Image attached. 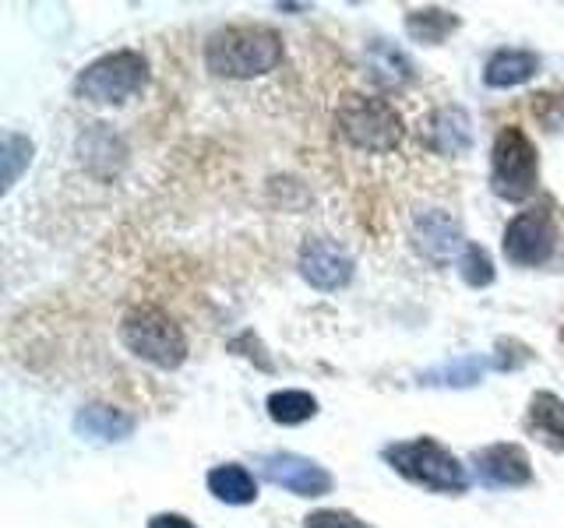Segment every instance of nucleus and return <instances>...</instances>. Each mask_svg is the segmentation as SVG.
<instances>
[{"label":"nucleus","instance_id":"f257e3e1","mask_svg":"<svg viewBox=\"0 0 564 528\" xmlns=\"http://www.w3.org/2000/svg\"><path fill=\"white\" fill-rule=\"evenodd\" d=\"M282 35L264 25H229L205 43V64L216 78L254 81L282 64Z\"/></svg>","mask_w":564,"mask_h":528},{"label":"nucleus","instance_id":"f03ea898","mask_svg":"<svg viewBox=\"0 0 564 528\" xmlns=\"http://www.w3.org/2000/svg\"><path fill=\"white\" fill-rule=\"evenodd\" d=\"M120 342L131 356L159 370H176L187 360V334L163 307L138 304L120 317Z\"/></svg>","mask_w":564,"mask_h":528},{"label":"nucleus","instance_id":"7ed1b4c3","mask_svg":"<svg viewBox=\"0 0 564 528\" xmlns=\"http://www.w3.org/2000/svg\"><path fill=\"white\" fill-rule=\"evenodd\" d=\"M335 134L367 155H388L402 141V117L388 99L346 96L335 110Z\"/></svg>","mask_w":564,"mask_h":528},{"label":"nucleus","instance_id":"20e7f679","mask_svg":"<svg viewBox=\"0 0 564 528\" xmlns=\"http://www.w3.org/2000/svg\"><path fill=\"white\" fill-rule=\"evenodd\" d=\"M384 458L399 475H405L410 483L427 486L434 493H463L469 486L466 465L431 437H416V440H405V444H392L384 451Z\"/></svg>","mask_w":564,"mask_h":528},{"label":"nucleus","instance_id":"39448f33","mask_svg":"<svg viewBox=\"0 0 564 528\" xmlns=\"http://www.w3.org/2000/svg\"><path fill=\"white\" fill-rule=\"evenodd\" d=\"M540 184V155L529 134L516 123L498 131L490 152V187L505 201H525Z\"/></svg>","mask_w":564,"mask_h":528},{"label":"nucleus","instance_id":"423d86ee","mask_svg":"<svg viewBox=\"0 0 564 528\" xmlns=\"http://www.w3.org/2000/svg\"><path fill=\"white\" fill-rule=\"evenodd\" d=\"M145 85H149V61L138 50H117L82 70L75 92L85 102L113 106V102H128Z\"/></svg>","mask_w":564,"mask_h":528},{"label":"nucleus","instance_id":"0eeeda50","mask_svg":"<svg viewBox=\"0 0 564 528\" xmlns=\"http://www.w3.org/2000/svg\"><path fill=\"white\" fill-rule=\"evenodd\" d=\"M505 257L519 268H536V264H546L554 257L557 246V226L554 216L546 208H529L519 211L516 219L505 229Z\"/></svg>","mask_w":564,"mask_h":528},{"label":"nucleus","instance_id":"6e6552de","mask_svg":"<svg viewBox=\"0 0 564 528\" xmlns=\"http://www.w3.org/2000/svg\"><path fill=\"white\" fill-rule=\"evenodd\" d=\"M261 469L275 486L296 493V497H325L332 490V475L304 454H290V451L264 454Z\"/></svg>","mask_w":564,"mask_h":528},{"label":"nucleus","instance_id":"1a4fd4ad","mask_svg":"<svg viewBox=\"0 0 564 528\" xmlns=\"http://www.w3.org/2000/svg\"><path fill=\"white\" fill-rule=\"evenodd\" d=\"M300 275H304L314 289H343L352 278V257L332 240H307L300 246Z\"/></svg>","mask_w":564,"mask_h":528},{"label":"nucleus","instance_id":"9d476101","mask_svg":"<svg viewBox=\"0 0 564 528\" xmlns=\"http://www.w3.org/2000/svg\"><path fill=\"white\" fill-rule=\"evenodd\" d=\"M413 233H416L420 251L427 254L431 261H437V264H448L452 257H463V251L469 246L466 237H463V226H458L448 211H441V208L416 211Z\"/></svg>","mask_w":564,"mask_h":528},{"label":"nucleus","instance_id":"9b49d317","mask_svg":"<svg viewBox=\"0 0 564 528\" xmlns=\"http://www.w3.org/2000/svg\"><path fill=\"white\" fill-rule=\"evenodd\" d=\"M476 472L487 486H525L533 480V465L529 454L519 444H490L484 451H476Z\"/></svg>","mask_w":564,"mask_h":528},{"label":"nucleus","instance_id":"f8f14e48","mask_svg":"<svg viewBox=\"0 0 564 528\" xmlns=\"http://www.w3.org/2000/svg\"><path fill=\"white\" fill-rule=\"evenodd\" d=\"M75 433L88 444H120L134 433V419L113 405H82L75 413Z\"/></svg>","mask_w":564,"mask_h":528},{"label":"nucleus","instance_id":"ddd939ff","mask_svg":"<svg viewBox=\"0 0 564 528\" xmlns=\"http://www.w3.org/2000/svg\"><path fill=\"white\" fill-rule=\"evenodd\" d=\"M427 145L437 155H463L473 148V123L469 113L458 106H441L427 117Z\"/></svg>","mask_w":564,"mask_h":528},{"label":"nucleus","instance_id":"4468645a","mask_svg":"<svg viewBox=\"0 0 564 528\" xmlns=\"http://www.w3.org/2000/svg\"><path fill=\"white\" fill-rule=\"evenodd\" d=\"M525 422L540 444L551 451H564V402L551 392H536L529 398V413Z\"/></svg>","mask_w":564,"mask_h":528},{"label":"nucleus","instance_id":"2eb2a0df","mask_svg":"<svg viewBox=\"0 0 564 528\" xmlns=\"http://www.w3.org/2000/svg\"><path fill=\"white\" fill-rule=\"evenodd\" d=\"M540 57L529 50H498L484 67V81L490 88H516L525 85L529 78H536Z\"/></svg>","mask_w":564,"mask_h":528},{"label":"nucleus","instance_id":"dca6fc26","mask_svg":"<svg viewBox=\"0 0 564 528\" xmlns=\"http://www.w3.org/2000/svg\"><path fill=\"white\" fill-rule=\"evenodd\" d=\"M208 493L216 501H226V504H254L258 483L243 465L229 462V465H216L208 472Z\"/></svg>","mask_w":564,"mask_h":528},{"label":"nucleus","instance_id":"f3484780","mask_svg":"<svg viewBox=\"0 0 564 528\" xmlns=\"http://www.w3.org/2000/svg\"><path fill=\"white\" fill-rule=\"evenodd\" d=\"M370 70H375V81L399 88L405 81H413V64L402 50L388 46V43H375L370 46Z\"/></svg>","mask_w":564,"mask_h":528},{"label":"nucleus","instance_id":"a211bd4d","mask_svg":"<svg viewBox=\"0 0 564 528\" xmlns=\"http://www.w3.org/2000/svg\"><path fill=\"white\" fill-rule=\"evenodd\" d=\"M269 416L279 427H300L317 416V398L307 392H275L269 398Z\"/></svg>","mask_w":564,"mask_h":528},{"label":"nucleus","instance_id":"6ab92c4d","mask_svg":"<svg viewBox=\"0 0 564 528\" xmlns=\"http://www.w3.org/2000/svg\"><path fill=\"white\" fill-rule=\"evenodd\" d=\"M458 29V18L441 11V8H427V11H410L405 18V32L420 43H445L448 35Z\"/></svg>","mask_w":564,"mask_h":528},{"label":"nucleus","instance_id":"aec40b11","mask_svg":"<svg viewBox=\"0 0 564 528\" xmlns=\"http://www.w3.org/2000/svg\"><path fill=\"white\" fill-rule=\"evenodd\" d=\"M490 363L480 360V356H466V360H455L448 366H441V370H431L427 377H420V384H427V387H473L476 381L484 377V370Z\"/></svg>","mask_w":564,"mask_h":528},{"label":"nucleus","instance_id":"412c9836","mask_svg":"<svg viewBox=\"0 0 564 528\" xmlns=\"http://www.w3.org/2000/svg\"><path fill=\"white\" fill-rule=\"evenodd\" d=\"M0 158H4V190H11L22 169L32 163V141L22 134H4V155Z\"/></svg>","mask_w":564,"mask_h":528},{"label":"nucleus","instance_id":"4be33fe9","mask_svg":"<svg viewBox=\"0 0 564 528\" xmlns=\"http://www.w3.org/2000/svg\"><path fill=\"white\" fill-rule=\"evenodd\" d=\"M458 272H463V278L469 282L473 289L490 286V282H494V264H490L484 246H476V243H469L463 251V257H458Z\"/></svg>","mask_w":564,"mask_h":528},{"label":"nucleus","instance_id":"5701e85b","mask_svg":"<svg viewBox=\"0 0 564 528\" xmlns=\"http://www.w3.org/2000/svg\"><path fill=\"white\" fill-rule=\"evenodd\" d=\"M307 528H370L360 518H352L349 510H314L304 518Z\"/></svg>","mask_w":564,"mask_h":528},{"label":"nucleus","instance_id":"b1692460","mask_svg":"<svg viewBox=\"0 0 564 528\" xmlns=\"http://www.w3.org/2000/svg\"><path fill=\"white\" fill-rule=\"evenodd\" d=\"M149 528H194V525L187 518H181V515H155L149 521Z\"/></svg>","mask_w":564,"mask_h":528}]
</instances>
